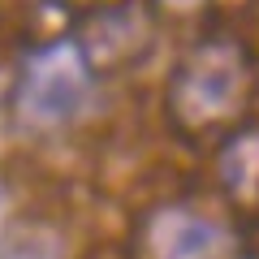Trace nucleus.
I'll return each mask as SVG.
<instances>
[{
    "label": "nucleus",
    "instance_id": "f257e3e1",
    "mask_svg": "<svg viewBox=\"0 0 259 259\" xmlns=\"http://www.w3.org/2000/svg\"><path fill=\"white\" fill-rule=\"evenodd\" d=\"M91 91V65L87 52L69 39L44 44L26 56L18 74V112L30 125H61L82 108Z\"/></svg>",
    "mask_w": 259,
    "mask_h": 259
},
{
    "label": "nucleus",
    "instance_id": "f03ea898",
    "mask_svg": "<svg viewBox=\"0 0 259 259\" xmlns=\"http://www.w3.org/2000/svg\"><path fill=\"white\" fill-rule=\"evenodd\" d=\"M221 242V233L207 221H194V216H168L164 221V238H160V250L164 259H207Z\"/></svg>",
    "mask_w": 259,
    "mask_h": 259
},
{
    "label": "nucleus",
    "instance_id": "7ed1b4c3",
    "mask_svg": "<svg viewBox=\"0 0 259 259\" xmlns=\"http://www.w3.org/2000/svg\"><path fill=\"white\" fill-rule=\"evenodd\" d=\"M13 259H44V255H35V250H22V255H13Z\"/></svg>",
    "mask_w": 259,
    "mask_h": 259
},
{
    "label": "nucleus",
    "instance_id": "20e7f679",
    "mask_svg": "<svg viewBox=\"0 0 259 259\" xmlns=\"http://www.w3.org/2000/svg\"><path fill=\"white\" fill-rule=\"evenodd\" d=\"M182 5H190V0H182Z\"/></svg>",
    "mask_w": 259,
    "mask_h": 259
}]
</instances>
